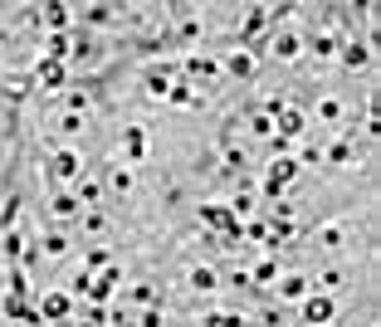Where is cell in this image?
<instances>
[{
    "instance_id": "1",
    "label": "cell",
    "mask_w": 381,
    "mask_h": 327,
    "mask_svg": "<svg viewBox=\"0 0 381 327\" xmlns=\"http://www.w3.org/2000/svg\"><path fill=\"white\" fill-rule=\"evenodd\" d=\"M49 264H64V259H74V234L69 229H59V225H44V239L34 244Z\"/></svg>"
},
{
    "instance_id": "2",
    "label": "cell",
    "mask_w": 381,
    "mask_h": 327,
    "mask_svg": "<svg viewBox=\"0 0 381 327\" xmlns=\"http://www.w3.org/2000/svg\"><path fill=\"white\" fill-rule=\"evenodd\" d=\"M69 313H74V298H69L64 288H44V298H39V318H44V327L69 323Z\"/></svg>"
},
{
    "instance_id": "3",
    "label": "cell",
    "mask_w": 381,
    "mask_h": 327,
    "mask_svg": "<svg viewBox=\"0 0 381 327\" xmlns=\"http://www.w3.org/2000/svg\"><path fill=\"white\" fill-rule=\"evenodd\" d=\"M79 215H84V206L74 201V191H54V196H49V215H44V225H59V229H64V225H74Z\"/></svg>"
},
{
    "instance_id": "4",
    "label": "cell",
    "mask_w": 381,
    "mask_h": 327,
    "mask_svg": "<svg viewBox=\"0 0 381 327\" xmlns=\"http://www.w3.org/2000/svg\"><path fill=\"white\" fill-rule=\"evenodd\" d=\"M84 234H89V239H103V244H108V239H112V215H103V211H84Z\"/></svg>"
}]
</instances>
